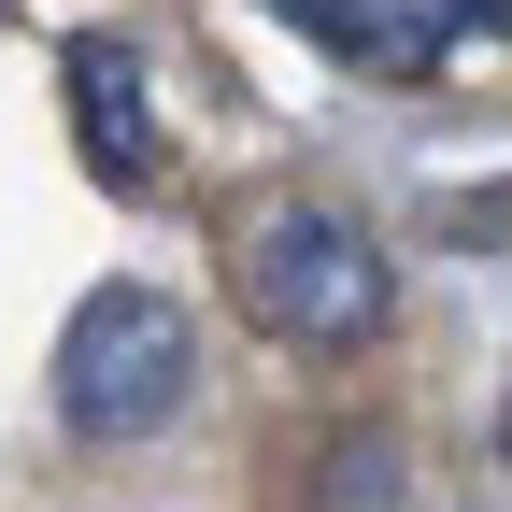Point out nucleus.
Masks as SVG:
<instances>
[{
    "mask_svg": "<svg viewBox=\"0 0 512 512\" xmlns=\"http://www.w3.org/2000/svg\"><path fill=\"white\" fill-rule=\"evenodd\" d=\"M57 86H72V143H86V171L114 185V200H157V171H171V143H157V100H143V57L86 29L72 57H57Z\"/></svg>",
    "mask_w": 512,
    "mask_h": 512,
    "instance_id": "nucleus-4",
    "label": "nucleus"
},
{
    "mask_svg": "<svg viewBox=\"0 0 512 512\" xmlns=\"http://www.w3.org/2000/svg\"><path fill=\"white\" fill-rule=\"evenodd\" d=\"M271 15H285L313 57H342V72L427 86V72H456L470 43H498V29H512V0H271Z\"/></svg>",
    "mask_w": 512,
    "mask_h": 512,
    "instance_id": "nucleus-3",
    "label": "nucleus"
},
{
    "mask_svg": "<svg viewBox=\"0 0 512 512\" xmlns=\"http://www.w3.org/2000/svg\"><path fill=\"white\" fill-rule=\"evenodd\" d=\"M313 498H342V512H384V498H413V456L384 427H356V441H328L313 456Z\"/></svg>",
    "mask_w": 512,
    "mask_h": 512,
    "instance_id": "nucleus-5",
    "label": "nucleus"
},
{
    "mask_svg": "<svg viewBox=\"0 0 512 512\" xmlns=\"http://www.w3.org/2000/svg\"><path fill=\"white\" fill-rule=\"evenodd\" d=\"M200 399V328H185L171 285H86L72 328H57V427L72 441H157Z\"/></svg>",
    "mask_w": 512,
    "mask_h": 512,
    "instance_id": "nucleus-2",
    "label": "nucleus"
},
{
    "mask_svg": "<svg viewBox=\"0 0 512 512\" xmlns=\"http://www.w3.org/2000/svg\"><path fill=\"white\" fill-rule=\"evenodd\" d=\"M228 285H242V313L285 356H370L384 313H399V256H384L342 200H271V214L242 228Z\"/></svg>",
    "mask_w": 512,
    "mask_h": 512,
    "instance_id": "nucleus-1",
    "label": "nucleus"
}]
</instances>
